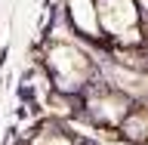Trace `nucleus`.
Segmentation results:
<instances>
[{
    "label": "nucleus",
    "instance_id": "39448f33",
    "mask_svg": "<svg viewBox=\"0 0 148 145\" xmlns=\"http://www.w3.org/2000/svg\"><path fill=\"white\" fill-rule=\"evenodd\" d=\"M120 133H123V139L127 142H145L148 139V108H130L127 118L117 124Z\"/></svg>",
    "mask_w": 148,
    "mask_h": 145
},
{
    "label": "nucleus",
    "instance_id": "7ed1b4c3",
    "mask_svg": "<svg viewBox=\"0 0 148 145\" xmlns=\"http://www.w3.org/2000/svg\"><path fill=\"white\" fill-rule=\"evenodd\" d=\"M130 111V96L114 90V87H102V90L86 93V114L102 127H117Z\"/></svg>",
    "mask_w": 148,
    "mask_h": 145
},
{
    "label": "nucleus",
    "instance_id": "20e7f679",
    "mask_svg": "<svg viewBox=\"0 0 148 145\" xmlns=\"http://www.w3.org/2000/svg\"><path fill=\"white\" fill-rule=\"evenodd\" d=\"M68 9V22L74 25V31L83 37H102V28H99V16H96V0H68L65 3Z\"/></svg>",
    "mask_w": 148,
    "mask_h": 145
},
{
    "label": "nucleus",
    "instance_id": "f03ea898",
    "mask_svg": "<svg viewBox=\"0 0 148 145\" xmlns=\"http://www.w3.org/2000/svg\"><path fill=\"white\" fill-rule=\"evenodd\" d=\"M96 16L105 37H114L120 46H139V3L136 0H96Z\"/></svg>",
    "mask_w": 148,
    "mask_h": 145
},
{
    "label": "nucleus",
    "instance_id": "f257e3e1",
    "mask_svg": "<svg viewBox=\"0 0 148 145\" xmlns=\"http://www.w3.org/2000/svg\"><path fill=\"white\" fill-rule=\"evenodd\" d=\"M46 71L59 93H80L92 80V59L74 43H53L46 53Z\"/></svg>",
    "mask_w": 148,
    "mask_h": 145
}]
</instances>
